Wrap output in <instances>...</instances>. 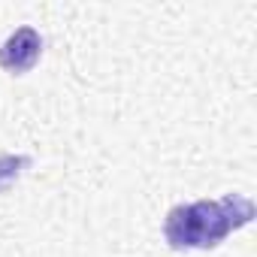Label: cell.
<instances>
[{
  "label": "cell",
  "mask_w": 257,
  "mask_h": 257,
  "mask_svg": "<svg viewBox=\"0 0 257 257\" xmlns=\"http://www.w3.org/2000/svg\"><path fill=\"white\" fill-rule=\"evenodd\" d=\"M40 55H43V37L37 28L25 25L16 34H10L7 43L0 46V67L13 76H22V73H31L37 67Z\"/></svg>",
  "instance_id": "cell-2"
},
{
  "label": "cell",
  "mask_w": 257,
  "mask_h": 257,
  "mask_svg": "<svg viewBox=\"0 0 257 257\" xmlns=\"http://www.w3.org/2000/svg\"><path fill=\"white\" fill-rule=\"evenodd\" d=\"M28 167H31L28 155H4V158H0V194H4Z\"/></svg>",
  "instance_id": "cell-3"
},
{
  "label": "cell",
  "mask_w": 257,
  "mask_h": 257,
  "mask_svg": "<svg viewBox=\"0 0 257 257\" xmlns=\"http://www.w3.org/2000/svg\"><path fill=\"white\" fill-rule=\"evenodd\" d=\"M251 218H254V203L242 194H227L221 200L179 203L164 218V239L176 251L215 248L233 230L251 224Z\"/></svg>",
  "instance_id": "cell-1"
}]
</instances>
